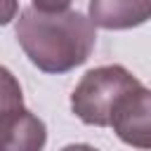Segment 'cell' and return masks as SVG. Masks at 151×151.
I'll return each instance as SVG.
<instances>
[{
	"instance_id": "6da1fadb",
	"label": "cell",
	"mask_w": 151,
	"mask_h": 151,
	"mask_svg": "<svg viewBox=\"0 0 151 151\" xmlns=\"http://www.w3.org/2000/svg\"><path fill=\"white\" fill-rule=\"evenodd\" d=\"M14 31L31 64L45 73L73 71L90 59L97 42L94 24L76 9L40 12L26 7L17 19Z\"/></svg>"
},
{
	"instance_id": "7a4b0ae2",
	"label": "cell",
	"mask_w": 151,
	"mask_h": 151,
	"mask_svg": "<svg viewBox=\"0 0 151 151\" xmlns=\"http://www.w3.org/2000/svg\"><path fill=\"white\" fill-rule=\"evenodd\" d=\"M142 83L120 64L97 66L87 71L76 90L71 92V111L85 123L97 127H109L113 111L125 94L137 90Z\"/></svg>"
},
{
	"instance_id": "3957f363",
	"label": "cell",
	"mask_w": 151,
	"mask_h": 151,
	"mask_svg": "<svg viewBox=\"0 0 151 151\" xmlns=\"http://www.w3.org/2000/svg\"><path fill=\"white\" fill-rule=\"evenodd\" d=\"M111 127L127 146L151 151V90L139 85L125 94L113 111Z\"/></svg>"
},
{
	"instance_id": "277c9868",
	"label": "cell",
	"mask_w": 151,
	"mask_h": 151,
	"mask_svg": "<svg viewBox=\"0 0 151 151\" xmlns=\"http://www.w3.org/2000/svg\"><path fill=\"white\" fill-rule=\"evenodd\" d=\"M45 142L47 127L28 109L0 120V151H42Z\"/></svg>"
},
{
	"instance_id": "5b68a950",
	"label": "cell",
	"mask_w": 151,
	"mask_h": 151,
	"mask_svg": "<svg viewBox=\"0 0 151 151\" xmlns=\"http://www.w3.org/2000/svg\"><path fill=\"white\" fill-rule=\"evenodd\" d=\"M151 19V0H90V21L106 31H125Z\"/></svg>"
},
{
	"instance_id": "8992f818",
	"label": "cell",
	"mask_w": 151,
	"mask_h": 151,
	"mask_svg": "<svg viewBox=\"0 0 151 151\" xmlns=\"http://www.w3.org/2000/svg\"><path fill=\"white\" fill-rule=\"evenodd\" d=\"M24 109V92L17 80V76L0 66V120Z\"/></svg>"
},
{
	"instance_id": "52a82bcc",
	"label": "cell",
	"mask_w": 151,
	"mask_h": 151,
	"mask_svg": "<svg viewBox=\"0 0 151 151\" xmlns=\"http://www.w3.org/2000/svg\"><path fill=\"white\" fill-rule=\"evenodd\" d=\"M19 14V0H0V26H7Z\"/></svg>"
},
{
	"instance_id": "ba28073f",
	"label": "cell",
	"mask_w": 151,
	"mask_h": 151,
	"mask_svg": "<svg viewBox=\"0 0 151 151\" xmlns=\"http://www.w3.org/2000/svg\"><path fill=\"white\" fill-rule=\"evenodd\" d=\"M73 0H33V7L40 12H64Z\"/></svg>"
},
{
	"instance_id": "9c48e42d",
	"label": "cell",
	"mask_w": 151,
	"mask_h": 151,
	"mask_svg": "<svg viewBox=\"0 0 151 151\" xmlns=\"http://www.w3.org/2000/svg\"><path fill=\"white\" fill-rule=\"evenodd\" d=\"M61 151H99V149H94V146H90V144H68V146H64Z\"/></svg>"
}]
</instances>
